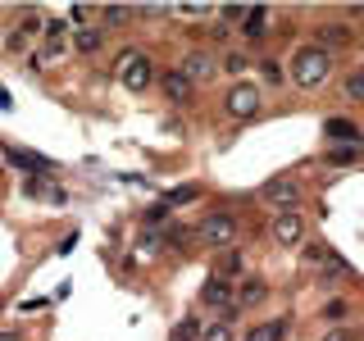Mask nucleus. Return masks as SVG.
I'll return each instance as SVG.
<instances>
[{"label":"nucleus","mask_w":364,"mask_h":341,"mask_svg":"<svg viewBox=\"0 0 364 341\" xmlns=\"http://www.w3.org/2000/svg\"><path fill=\"white\" fill-rule=\"evenodd\" d=\"M0 341H23V337L14 332V328H5V332H0Z\"/></svg>","instance_id":"obj_34"},{"label":"nucleus","mask_w":364,"mask_h":341,"mask_svg":"<svg viewBox=\"0 0 364 341\" xmlns=\"http://www.w3.org/2000/svg\"><path fill=\"white\" fill-rule=\"evenodd\" d=\"M250 68V55H242V50H232V55H223V73H232V77H242Z\"/></svg>","instance_id":"obj_22"},{"label":"nucleus","mask_w":364,"mask_h":341,"mask_svg":"<svg viewBox=\"0 0 364 341\" xmlns=\"http://www.w3.org/2000/svg\"><path fill=\"white\" fill-rule=\"evenodd\" d=\"M210 37H214V41H228V23H223V18H219V23L210 28Z\"/></svg>","instance_id":"obj_33"},{"label":"nucleus","mask_w":364,"mask_h":341,"mask_svg":"<svg viewBox=\"0 0 364 341\" xmlns=\"http://www.w3.org/2000/svg\"><path fill=\"white\" fill-rule=\"evenodd\" d=\"M287 337V318H264V323H255L242 341H282Z\"/></svg>","instance_id":"obj_14"},{"label":"nucleus","mask_w":364,"mask_h":341,"mask_svg":"<svg viewBox=\"0 0 364 341\" xmlns=\"http://www.w3.org/2000/svg\"><path fill=\"white\" fill-rule=\"evenodd\" d=\"M5 45H9V50H23V45H28V37H23V32L14 28V32H9V41H5Z\"/></svg>","instance_id":"obj_32"},{"label":"nucleus","mask_w":364,"mask_h":341,"mask_svg":"<svg viewBox=\"0 0 364 341\" xmlns=\"http://www.w3.org/2000/svg\"><path fill=\"white\" fill-rule=\"evenodd\" d=\"M333 64H337V55H328L323 45H314V41H305L301 50H291V82L305 87V91H314V87L328 82Z\"/></svg>","instance_id":"obj_1"},{"label":"nucleus","mask_w":364,"mask_h":341,"mask_svg":"<svg viewBox=\"0 0 364 341\" xmlns=\"http://www.w3.org/2000/svg\"><path fill=\"white\" fill-rule=\"evenodd\" d=\"M196 332H200V318H182V323L173 328V341H191Z\"/></svg>","instance_id":"obj_25"},{"label":"nucleus","mask_w":364,"mask_h":341,"mask_svg":"<svg viewBox=\"0 0 364 341\" xmlns=\"http://www.w3.org/2000/svg\"><path fill=\"white\" fill-rule=\"evenodd\" d=\"M136 14V9H128V5H105L100 9V18H105V28H123V23H128Z\"/></svg>","instance_id":"obj_20"},{"label":"nucleus","mask_w":364,"mask_h":341,"mask_svg":"<svg viewBox=\"0 0 364 341\" xmlns=\"http://www.w3.org/2000/svg\"><path fill=\"white\" fill-rule=\"evenodd\" d=\"M323 318H328V323L337 328L341 318H346V301H328V305H323Z\"/></svg>","instance_id":"obj_26"},{"label":"nucleus","mask_w":364,"mask_h":341,"mask_svg":"<svg viewBox=\"0 0 364 341\" xmlns=\"http://www.w3.org/2000/svg\"><path fill=\"white\" fill-rule=\"evenodd\" d=\"M318 273H323V282H328V278H350V264H346L341 255H333V250H328V259L318 264Z\"/></svg>","instance_id":"obj_18"},{"label":"nucleus","mask_w":364,"mask_h":341,"mask_svg":"<svg viewBox=\"0 0 364 341\" xmlns=\"http://www.w3.org/2000/svg\"><path fill=\"white\" fill-rule=\"evenodd\" d=\"M5 159H9V164H18V168H50V164H46V159H41V155H28V151H14V146H9V151H5Z\"/></svg>","instance_id":"obj_21"},{"label":"nucleus","mask_w":364,"mask_h":341,"mask_svg":"<svg viewBox=\"0 0 364 341\" xmlns=\"http://www.w3.org/2000/svg\"><path fill=\"white\" fill-rule=\"evenodd\" d=\"M341 96H346V100H355V105L364 100V68H355V73H346V82H341Z\"/></svg>","instance_id":"obj_19"},{"label":"nucleus","mask_w":364,"mask_h":341,"mask_svg":"<svg viewBox=\"0 0 364 341\" xmlns=\"http://www.w3.org/2000/svg\"><path fill=\"white\" fill-rule=\"evenodd\" d=\"M73 50L77 55H100V45H105V28H73Z\"/></svg>","instance_id":"obj_12"},{"label":"nucleus","mask_w":364,"mask_h":341,"mask_svg":"<svg viewBox=\"0 0 364 341\" xmlns=\"http://www.w3.org/2000/svg\"><path fill=\"white\" fill-rule=\"evenodd\" d=\"M242 37H246V41H264V37H269V9H264V5H255V9L246 14Z\"/></svg>","instance_id":"obj_13"},{"label":"nucleus","mask_w":364,"mask_h":341,"mask_svg":"<svg viewBox=\"0 0 364 341\" xmlns=\"http://www.w3.org/2000/svg\"><path fill=\"white\" fill-rule=\"evenodd\" d=\"M323 136H328V146H360L364 141V132L350 119H328L323 123Z\"/></svg>","instance_id":"obj_11"},{"label":"nucleus","mask_w":364,"mask_h":341,"mask_svg":"<svg viewBox=\"0 0 364 341\" xmlns=\"http://www.w3.org/2000/svg\"><path fill=\"white\" fill-rule=\"evenodd\" d=\"M119 82L128 87V91H146L155 82V64H151V55H141V50H123L119 55Z\"/></svg>","instance_id":"obj_3"},{"label":"nucleus","mask_w":364,"mask_h":341,"mask_svg":"<svg viewBox=\"0 0 364 341\" xmlns=\"http://www.w3.org/2000/svg\"><path fill=\"white\" fill-rule=\"evenodd\" d=\"M318 341H364V332H360V328H328Z\"/></svg>","instance_id":"obj_24"},{"label":"nucleus","mask_w":364,"mask_h":341,"mask_svg":"<svg viewBox=\"0 0 364 341\" xmlns=\"http://www.w3.org/2000/svg\"><path fill=\"white\" fill-rule=\"evenodd\" d=\"M364 146H328V164H360Z\"/></svg>","instance_id":"obj_16"},{"label":"nucleus","mask_w":364,"mask_h":341,"mask_svg":"<svg viewBox=\"0 0 364 341\" xmlns=\"http://www.w3.org/2000/svg\"><path fill=\"white\" fill-rule=\"evenodd\" d=\"M360 37H364V28H360Z\"/></svg>","instance_id":"obj_35"},{"label":"nucleus","mask_w":364,"mask_h":341,"mask_svg":"<svg viewBox=\"0 0 364 341\" xmlns=\"http://www.w3.org/2000/svg\"><path fill=\"white\" fill-rule=\"evenodd\" d=\"M355 41V28H346V23H323V28L314 32V45H323L328 55H337L341 45H350Z\"/></svg>","instance_id":"obj_10"},{"label":"nucleus","mask_w":364,"mask_h":341,"mask_svg":"<svg viewBox=\"0 0 364 341\" xmlns=\"http://www.w3.org/2000/svg\"><path fill=\"white\" fill-rule=\"evenodd\" d=\"M191 200H200V187H173L164 196V205H191Z\"/></svg>","instance_id":"obj_23"},{"label":"nucleus","mask_w":364,"mask_h":341,"mask_svg":"<svg viewBox=\"0 0 364 341\" xmlns=\"http://www.w3.org/2000/svg\"><path fill=\"white\" fill-rule=\"evenodd\" d=\"M87 18H91L87 5H73V9H68V23H77V28H87Z\"/></svg>","instance_id":"obj_29"},{"label":"nucleus","mask_w":364,"mask_h":341,"mask_svg":"<svg viewBox=\"0 0 364 341\" xmlns=\"http://www.w3.org/2000/svg\"><path fill=\"white\" fill-rule=\"evenodd\" d=\"M232 237H237V214L232 210H210L196 223V242L200 246H232Z\"/></svg>","instance_id":"obj_2"},{"label":"nucleus","mask_w":364,"mask_h":341,"mask_svg":"<svg viewBox=\"0 0 364 341\" xmlns=\"http://www.w3.org/2000/svg\"><path fill=\"white\" fill-rule=\"evenodd\" d=\"M159 87H164V100H168V105H187V100L196 96V82H191L182 68H168V73L159 77Z\"/></svg>","instance_id":"obj_8"},{"label":"nucleus","mask_w":364,"mask_h":341,"mask_svg":"<svg viewBox=\"0 0 364 341\" xmlns=\"http://www.w3.org/2000/svg\"><path fill=\"white\" fill-rule=\"evenodd\" d=\"M301 182H296L291 173H282V178H269L264 187H259V200L264 205H273V210L278 214H287V210H296V205H301Z\"/></svg>","instance_id":"obj_4"},{"label":"nucleus","mask_w":364,"mask_h":341,"mask_svg":"<svg viewBox=\"0 0 364 341\" xmlns=\"http://www.w3.org/2000/svg\"><path fill=\"white\" fill-rule=\"evenodd\" d=\"M200 341H232V314H223V318H214V323H205Z\"/></svg>","instance_id":"obj_15"},{"label":"nucleus","mask_w":364,"mask_h":341,"mask_svg":"<svg viewBox=\"0 0 364 341\" xmlns=\"http://www.w3.org/2000/svg\"><path fill=\"white\" fill-rule=\"evenodd\" d=\"M178 68H182V73H187V77H191V82H196V87H200V82H210V77H214V73H219V60H214V55H210V50H191V55H187V60H182Z\"/></svg>","instance_id":"obj_9"},{"label":"nucleus","mask_w":364,"mask_h":341,"mask_svg":"<svg viewBox=\"0 0 364 341\" xmlns=\"http://www.w3.org/2000/svg\"><path fill=\"white\" fill-rule=\"evenodd\" d=\"M264 77H269V82H282V68H278V60H264Z\"/></svg>","instance_id":"obj_31"},{"label":"nucleus","mask_w":364,"mask_h":341,"mask_svg":"<svg viewBox=\"0 0 364 341\" xmlns=\"http://www.w3.org/2000/svg\"><path fill=\"white\" fill-rule=\"evenodd\" d=\"M164 214H168V205H151V210H146V223H164Z\"/></svg>","instance_id":"obj_30"},{"label":"nucleus","mask_w":364,"mask_h":341,"mask_svg":"<svg viewBox=\"0 0 364 341\" xmlns=\"http://www.w3.org/2000/svg\"><path fill=\"white\" fill-rule=\"evenodd\" d=\"M264 296H269L264 282H259V278H246V282H242V291H237V301H242V305H259Z\"/></svg>","instance_id":"obj_17"},{"label":"nucleus","mask_w":364,"mask_h":341,"mask_svg":"<svg viewBox=\"0 0 364 341\" xmlns=\"http://www.w3.org/2000/svg\"><path fill=\"white\" fill-rule=\"evenodd\" d=\"M259 100H264V96H259V87L242 77V82H232V87H228L223 109L232 114V119H255V114H259Z\"/></svg>","instance_id":"obj_5"},{"label":"nucleus","mask_w":364,"mask_h":341,"mask_svg":"<svg viewBox=\"0 0 364 341\" xmlns=\"http://www.w3.org/2000/svg\"><path fill=\"white\" fill-rule=\"evenodd\" d=\"M232 301H237V287L223 278V273H214V278L200 287V305H210V310H223V314H232Z\"/></svg>","instance_id":"obj_6"},{"label":"nucleus","mask_w":364,"mask_h":341,"mask_svg":"<svg viewBox=\"0 0 364 341\" xmlns=\"http://www.w3.org/2000/svg\"><path fill=\"white\" fill-rule=\"evenodd\" d=\"M273 242L278 246H301L305 242V214L301 210H287L273 219Z\"/></svg>","instance_id":"obj_7"},{"label":"nucleus","mask_w":364,"mask_h":341,"mask_svg":"<svg viewBox=\"0 0 364 341\" xmlns=\"http://www.w3.org/2000/svg\"><path fill=\"white\" fill-rule=\"evenodd\" d=\"M173 14H187V18H205L210 5H173Z\"/></svg>","instance_id":"obj_28"},{"label":"nucleus","mask_w":364,"mask_h":341,"mask_svg":"<svg viewBox=\"0 0 364 341\" xmlns=\"http://www.w3.org/2000/svg\"><path fill=\"white\" fill-rule=\"evenodd\" d=\"M246 14H250L246 5H223V14H219V18L228 23V28H232V23H246Z\"/></svg>","instance_id":"obj_27"}]
</instances>
